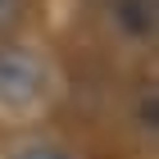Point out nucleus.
<instances>
[{
    "label": "nucleus",
    "instance_id": "2",
    "mask_svg": "<svg viewBox=\"0 0 159 159\" xmlns=\"http://www.w3.org/2000/svg\"><path fill=\"white\" fill-rule=\"evenodd\" d=\"M109 14H114L123 37L150 41V32H155V0H109Z\"/></svg>",
    "mask_w": 159,
    "mask_h": 159
},
{
    "label": "nucleus",
    "instance_id": "4",
    "mask_svg": "<svg viewBox=\"0 0 159 159\" xmlns=\"http://www.w3.org/2000/svg\"><path fill=\"white\" fill-rule=\"evenodd\" d=\"M23 5L27 0H0V32H9V27L23 18Z\"/></svg>",
    "mask_w": 159,
    "mask_h": 159
},
{
    "label": "nucleus",
    "instance_id": "1",
    "mask_svg": "<svg viewBox=\"0 0 159 159\" xmlns=\"http://www.w3.org/2000/svg\"><path fill=\"white\" fill-rule=\"evenodd\" d=\"M50 96V64L27 46H5L0 50V105L14 114L37 109Z\"/></svg>",
    "mask_w": 159,
    "mask_h": 159
},
{
    "label": "nucleus",
    "instance_id": "3",
    "mask_svg": "<svg viewBox=\"0 0 159 159\" xmlns=\"http://www.w3.org/2000/svg\"><path fill=\"white\" fill-rule=\"evenodd\" d=\"M14 159H73V155L59 150V146H27V150H18Z\"/></svg>",
    "mask_w": 159,
    "mask_h": 159
}]
</instances>
